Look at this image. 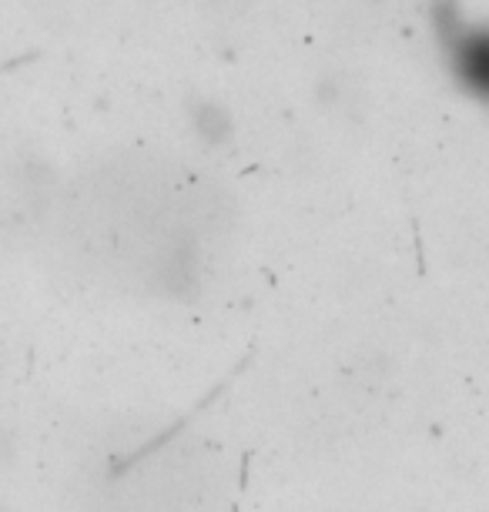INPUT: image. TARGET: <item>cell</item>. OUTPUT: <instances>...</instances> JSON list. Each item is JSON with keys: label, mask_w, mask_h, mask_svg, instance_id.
<instances>
[{"label": "cell", "mask_w": 489, "mask_h": 512, "mask_svg": "<svg viewBox=\"0 0 489 512\" xmlns=\"http://www.w3.org/2000/svg\"><path fill=\"white\" fill-rule=\"evenodd\" d=\"M439 54L453 74L456 88L479 104H489V21H466Z\"/></svg>", "instance_id": "cell-1"}, {"label": "cell", "mask_w": 489, "mask_h": 512, "mask_svg": "<svg viewBox=\"0 0 489 512\" xmlns=\"http://www.w3.org/2000/svg\"><path fill=\"white\" fill-rule=\"evenodd\" d=\"M188 124H191V131L205 141V148H228L235 138L232 114H228L225 104H218L212 98H201V101L191 104Z\"/></svg>", "instance_id": "cell-2"}]
</instances>
